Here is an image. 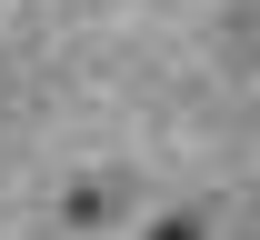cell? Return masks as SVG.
<instances>
[{
    "mask_svg": "<svg viewBox=\"0 0 260 240\" xmlns=\"http://www.w3.org/2000/svg\"><path fill=\"white\" fill-rule=\"evenodd\" d=\"M160 240H200V220H160Z\"/></svg>",
    "mask_w": 260,
    "mask_h": 240,
    "instance_id": "obj_1",
    "label": "cell"
}]
</instances>
